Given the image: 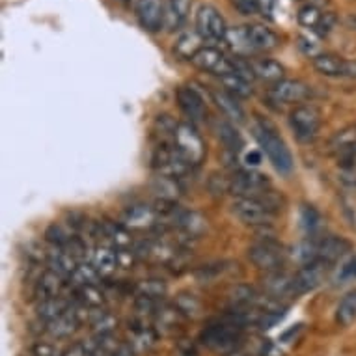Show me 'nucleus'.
Masks as SVG:
<instances>
[{
	"instance_id": "obj_15",
	"label": "nucleus",
	"mask_w": 356,
	"mask_h": 356,
	"mask_svg": "<svg viewBox=\"0 0 356 356\" xmlns=\"http://www.w3.org/2000/svg\"><path fill=\"white\" fill-rule=\"evenodd\" d=\"M270 99L276 103H284V105H291V103H300L309 95V88L302 84L300 81H293V79H282L276 82L275 86L270 88Z\"/></svg>"
},
{
	"instance_id": "obj_42",
	"label": "nucleus",
	"mask_w": 356,
	"mask_h": 356,
	"mask_svg": "<svg viewBox=\"0 0 356 356\" xmlns=\"http://www.w3.org/2000/svg\"><path fill=\"white\" fill-rule=\"evenodd\" d=\"M336 284H349L356 280V256H350L339 263L338 270H336Z\"/></svg>"
},
{
	"instance_id": "obj_40",
	"label": "nucleus",
	"mask_w": 356,
	"mask_h": 356,
	"mask_svg": "<svg viewBox=\"0 0 356 356\" xmlns=\"http://www.w3.org/2000/svg\"><path fill=\"white\" fill-rule=\"evenodd\" d=\"M297 19H298V23L302 24L304 29L316 30L317 24H319V21L323 19V12L316 6V4H306V6H302L300 10H298Z\"/></svg>"
},
{
	"instance_id": "obj_16",
	"label": "nucleus",
	"mask_w": 356,
	"mask_h": 356,
	"mask_svg": "<svg viewBox=\"0 0 356 356\" xmlns=\"http://www.w3.org/2000/svg\"><path fill=\"white\" fill-rule=\"evenodd\" d=\"M177 103H179V108H181L185 114H187L193 122H200L204 120L205 116V101L204 97L200 95V92L193 86H181L177 88Z\"/></svg>"
},
{
	"instance_id": "obj_3",
	"label": "nucleus",
	"mask_w": 356,
	"mask_h": 356,
	"mask_svg": "<svg viewBox=\"0 0 356 356\" xmlns=\"http://www.w3.org/2000/svg\"><path fill=\"white\" fill-rule=\"evenodd\" d=\"M241 332H243V327H239L237 323L226 321L215 323V325H209L202 332V343L205 347H209L213 350H222V353H228V350H235L237 343L241 339Z\"/></svg>"
},
{
	"instance_id": "obj_46",
	"label": "nucleus",
	"mask_w": 356,
	"mask_h": 356,
	"mask_svg": "<svg viewBox=\"0 0 356 356\" xmlns=\"http://www.w3.org/2000/svg\"><path fill=\"white\" fill-rule=\"evenodd\" d=\"M175 306H177V309L181 312L183 316H196L200 309V302L193 295H181V297L177 298Z\"/></svg>"
},
{
	"instance_id": "obj_41",
	"label": "nucleus",
	"mask_w": 356,
	"mask_h": 356,
	"mask_svg": "<svg viewBox=\"0 0 356 356\" xmlns=\"http://www.w3.org/2000/svg\"><path fill=\"white\" fill-rule=\"evenodd\" d=\"M232 302L235 308H254L257 302V293L248 286H237L232 291Z\"/></svg>"
},
{
	"instance_id": "obj_28",
	"label": "nucleus",
	"mask_w": 356,
	"mask_h": 356,
	"mask_svg": "<svg viewBox=\"0 0 356 356\" xmlns=\"http://www.w3.org/2000/svg\"><path fill=\"white\" fill-rule=\"evenodd\" d=\"M71 304L62 297H54V298H47V300H40L38 306H35V314L40 317L41 321L51 323L53 319L60 317L62 314H65L67 309H70Z\"/></svg>"
},
{
	"instance_id": "obj_34",
	"label": "nucleus",
	"mask_w": 356,
	"mask_h": 356,
	"mask_svg": "<svg viewBox=\"0 0 356 356\" xmlns=\"http://www.w3.org/2000/svg\"><path fill=\"white\" fill-rule=\"evenodd\" d=\"M336 321L341 327H350L353 323H356V289L349 291L338 304L336 309Z\"/></svg>"
},
{
	"instance_id": "obj_31",
	"label": "nucleus",
	"mask_w": 356,
	"mask_h": 356,
	"mask_svg": "<svg viewBox=\"0 0 356 356\" xmlns=\"http://www.w3.org/2000/svg\"><path fill=\"white\" fill-rule=\"evenodd\" d=\"M215 129L216 135H218V138H220V142L224 144V147H226L228 152L235 153L243 147V138H241V135L237 133V129H235L232 123L226 122V120H218Z\"/></svg>"
},
{
	"instance_id": "obj_33",
	"label": "nucleus",
	"mask_w": 356,
	"mask_h": 356,
	"mask_svg": "<svg viewBox=\"0 0 356 356\" xmlns=\"http://www.w3.org/2000/svg\"><path fill=\"white\" fill-rule=\"evenodd\" d=\"M220 82L222 86H224V92H228V94H232L234 97H237V99H246V97H250L252 95L250 81H246V79L235 75V73L220 76Z\"/></svg>"
},
{
	"instance_id": "obj_18",
	"label": "nucleus",
	"mask_w": 356,
	"mask_h": 356,
	"mask_svg": "<svg viewBox=\"0 0 356 356\" xmlns=\"http://www.w3.org/2000/svg\"><path fill=\"white\" fill-rule=\"evenodd\" d=\"M82 325V319L79 317V314L73 308V304L70 306V309L62 314L60 317L53 319L51 323H47V332L56 339L70 338L71 334H75L79 330V327Z\"/></svg>"
},
{
	"instance_id": "obj_37",
	"label": "nucleus",
	"mask_w": 356,
	"mask_h": 356,
	"mask_svg": "<svg viewBox=\"0 0 356 356\" xmlns=\"http://www.w3.org/2000/svg\"><path fill=\"white\" fill-rule=\"evenodd\" d=\"M155 332L152 328L146 327V325H140L138 328H135V334H133V341H131V349L135 353H144V350L152 349L153 343H155Z\"/></svg>"
},
{
	"instance_id": "obj_27",
	"label": "nucleus",
	"mask_w": 356,
	"mask_h": 356,
	"mask_svg": "<svg viewBox=\"0 0 356 356\" xmlns=\"http://www.w3.org/2000/svg\"><path fill=\"white\" fill-rule=\"evenodd\" d=\"M213 99H215L216 106L220 108L222 114L228 120H232V122H243L245 120V111H243L237 97L220 90V92H213Z\"/></svg>"
},
{
	"instance_id": "obj_5",
	"label": "nucleus",
	"mask_w": 356,
	"mask_h": 356,
	"mask_svg": "<svg viewBox=\"0 0 356 356\" xmlns=\"http://www.w3.org/2000/svg\"><path fill=\"white\" fill-rule=\"evenodd\" d=\"M289 123L300 142H312L321 127V114L314 105H298L289 114Z\"/></svg>"
},
{
	"instance_id": "obj_23",
	"label": "nucleus",
	"mask_w": 356,
	"mask_h": 356,
	"mask_svg": "<svg viewBox=\"0 0 356 356\" xmlns=\"http://www.w3.org/2000/svg\"><path fill=\"white\" fill-rule=\"evenodd\" d=\"M174 224L181 229L187 237H200V235H204L205 229H207V220H205L200 213H196V211L179 209V213H177L174 218Z\"/></svg>"
},
{
	"instance_id": "obj_29",
	"label": "nucleus",
	"mask_w": 356,
	"mask_h": 356,
	"mask_svg": "<svg viewBox=\"0 0 356 356\" xmlns=\"http://www.w3.org/2000/svg\"><path fill=\"white\" fill-rule=\"evenodd\" d=\"M202 41L204 38L194 30V32H183L174 45V53L179 56V58H188L193 60L194 54L198 53L202 49Z\"/></svg>"
},
{
	"instance_id": "obj_7",
	"label": "nucleus",
	"mask_w": 356,
	"mask_h": 356,
	"mask_svg": "<svg viewBox=\"0 0 356 356\" xmlns=\"http://www.w3.org/2000/svg\"><path fill=\"white\" fill-rule=\"evenodd\" d=\"M248 257L250 261L256 265L259 270L265 273H276L282 269L284 259H286V252L276 241L267 239L259 241L256 245H252L248 248Z\"/></svg>"
},
{
	"instance_id": "obj_19",
	"label": "nucleus",
	"mask_w": 356,
	"mask_h": 356,
	"mask_svg": "<svg viewBox=\"0 0 356 356\" xmlns=\"http://www.w3.org/2000/svg\"><path fill=\"white\" fill-rule=\"evenodd\" d=\"M350 250V245L341 237H325L317 243V259L327 265H334Z\"/></svg>"
},
{
	"instance_id": "obj_25",
	"label": "nucleus",
	"mask_w": 356,
	"mask_h": 356,
	"mask_svg": "<svg viewBox=\"0 0 356 356\" xmlns=\"http://www.w3.org/2000/svg\"><path fill=\"white\" fill-rule=\"evenodd\" d=\"M152 193L157 196V200L177 202V198L181 196L183 188L179 185V179L168 177V175H157L152 181Z\"/></svg>"
},
{
	"instance_id": "obj_38",
	"label": "nucleus",
	"mask_w": 356,
	"mask_h": 356,
	"mask_svg": "<svg viewBox=\"0 0 356 356\" xmlns=\"http://www.w3.org/2000/svg\"><path fill=\"white\" fill-rule=\"evenodd\" d=\"M181 316L183 314L177 309V306H161L157 309V314H155L157 323L164 330H174L181 321Z\"/></svg>"
},
{
	"instance_id": "obj_11",
	"label": "nucleus",
	"mask_w": 356,
	"mask_h": 356,
	"mask_svg": "<svg viewBox=\"0 0 356 356\" xmlns=\"http://www.w3.org/2000/svg\"><path fill=\"white\" fill-rule=\"evenodd\" d=\"M314 67L317 73L325 76H332V79H356V62L355 60H345L338 54L321 53L319 56L314 58Z\"/></svg>"
},
{
	"instance_id": "obj_35",
	"label": "nucleus",
	"mask_w": 356,
	"mask_h": 356,
	"mask_svg": "<svg viewBox=\"0 0 356 356\" xmlns=\"http://www.w3.org/2000/svg\"><path fill=\"white\" fill-rule=\"evenodd\" d=\"M76 300L90 309H95L105 304V295L97 287V284L95 286H81L76 289Z\"/></svg>"
},
{
	"instance_id": "obj_20",
	"label": "nucleus",
	"mask_w": 356,
	"mask_h": 356,
	"mask_svg": "<svg viewBox=\"0 0 356 356\" xmlns=\"http://www.w3.org/2000/svg\"><path fill=\"white\" fill-rule=\"evenodd\" d=\"M64 287V276H60L58 273H54L53 269H49L40 276V280L35 282V298H38V302H40V300H47V298L62 297Z\"/></svg>"
},
{
	"instance_id": "obj_1",
	"label": "nucleus",
	"mask_w": 356,
	"mask_h": 356,
	"mask_svg": "<svg viewBox=\"0 0 356 356\" xmlns=\"http://www.w3.org/2000/svg\"><path fill=\"white\" fill-rule=\"evenodd\" d=\"M256 138L259 142V146L265 152V155L269 157L280 174H289L293 170V157L289 147L286 146V142L282 140L280 135L276 133V129L270 125L269 122H263L259 120L256 127Z\"/></svg>"
},
{
	"instance_id": "obj_13",
	"label": "nucleus",
	"mask_w": 356,
	"mask_h": 356,
	"mask_svg": "<svg viewBox=\"0 0 356 356\" xmlns=\"http://www.w3.org/2000/svg\"><path fill=\"white\" fill-rule=\"evenodd\" d=\"M161 222V215L155 209V205L136 204L131 205L122 215V224L127 229H152Z\"/></svg>"
},
{
	"instance_id": "obj_53",
	"label": "nucleus",
	"mask_w": 356,
	"mask_h": 356,
	"mask_svg": "<svg viewBox=\"0 0 356 356\" xmlns=\"http://www.w3.org/2000/svg\"><path fill=\"white\" fill-rule=\"evenodd\" d=\"M273 6H275V0H259V13L263 17L270 19L273 17Z\"/></svg>"
},
{
	"instance_id": "obj_24",
	"label": "nucleus",
	"mask_w": 356,
	"mask_h": 356,
	"mask_svg": "<svg viewBox=\"0 0 356 356\" xmlns=\"http://www.w3.org/2000/svg\"><path fill=\"white\" fill-rule=\"evenodd\" d=\"M191 12V0H166V19L164 26L170 32L179 30L185 24Z\"/></svg>"
},
{
	"instance_id": "obj_43",
	"label": "nucleus",
	"mask_w": 356,
	"mask_h": 356,
	"mask_svg": "<svg viewBox=\"0 0 356 356\" xmlns=\"http://www.w3.org/2000/svg\"><path fill=\"white\" fill-rule=\"evenodd\" d=\"M300 222H302V228L308 232L309 235L316 234V229L319 228V224H321V215H319V211L316 207H312V205H304L302 209H300Z\"/></svg>"
},
{
	"instance_id": "obj_8",
	"label": "nucleus",
	"mask_w": 356,
	"mask_h": 356,
	"mask_svg": "<svg viewBox=\"0 0 356 356\" xmlns=\"http://www.w3.org/2000/svg\"><path fill=\"white\" fill-rule=\"evenodd\" d=\"M269 185L267 175L252 170H241L229 179V191L237 198H261L263 194L269 193Z\"/></svg>"
},
{
	"instance_id": "obj_2",
	"label": "nucleus",
	"mask_w": 356,
	"mask_h": 356,
	"mask_svg": "<svg viewBox=\"0 0 356 356\" xmlns=\"http://www.w3.org/2000/svg\"><path fill=\"white\" fill-rule=\"evenodd\" d=\"M275 204L267 198H235L232 204L234 215L250 226H265L270 224L275 216Z\"/></svg>"
},
{
	"instance_id": "obj_47",
	"label": "nucleus",
	"mask_w": 356,
	"mask_h": 356,
	"mask_svg": "<svg viewBox=\"0 0 356 356\" xmlns=\"http://www.w3.org/2000/svg\"><path fill=\"white\" fill-rule=\"evenodd\" d=\"M298 47H300V51H302L306 56H309V58H316V56H319V43H316V40H312V38H308V35H300L298 38Z\"/></svg>"
},
{
	"instance_id": "obj_55",
	"label": "nucleus",
	"mask_w": 356,
	"mask_h": 356,
	"mask_svg": "<svg viewBox=\"0 0 356 356\" xmlns=\"http://www.w3.org/2000/svg\"><path fill=\"white\" fill-rule=\"evenodd\" d=\"M122 2H123V4H127V2H129V0H122Z\"/></svg>"
},
{
	"instance_id": "obj_54",
	"label": "nucleus",
	"mask_w": 356,
	"mask_h": 356,
	"mask_svg": "<svg viewBox=\"0 0 356 356\" xmlns=\"http://www.w3.org/2000/svg\"><path fill=\"white\" fill-rule=\"evenodd\" d=\"M246 163L252 164V166H257V164L261 163V155L257 152H250L246 155Z\"/></svg>"
},
{
	"instance_id": "obj_26",
	"label": "nucleus",
	"mask_w": 356,
	"mask_h": 356,
	"mask_svg": "<svg viewBox=\"0 0 356 356\" xmlns=\"http://www.w3.org/2000/svg\"><path fill=\"white\" fill-rule=\"evenodd\" d=\"M79 263L81 261H76L75 257L71 256L67 250H64V248H54L49 254V265H51V269L54 273H58L60 276H64V278H71V276L75 275Z\"/></svg>"
},
{
	"instance_id": "obj_52",
	"label": "nucleus",
	"mask_w": 356,
	"mask_h": 356,
	"mask_svg": "<svg viewBox=\"0 0 356 356\" xmlns=\"http://www.w3.org/2000/svg\"><path fill=\"white\" fill-rule=\"evenodd\" d=\"M62 356H92V350H90L88 343H75L71 345Z\"/></svg>"
},
{
	"instance_id": "obj_32",
	"label": "nucleus",
	"mask_w": 356,
	"mask_h": 356,
	"mask_svg": "<svg viewBox=\"0 0 356 356\" xmlns=\"http://www.w3.org/2000/svg\"><path fill=\"white\" fill-rule=\"evenodd\" d=\"M94 267L99 270V275H112L118 267V254L108 246H95L94 250Z\"/></svg>"
},
{
	"instance_id": "obj_45",
	"label": "nucleus",
	"mask_w": 356,
	"mask_h": 356,
	"mask_svg": "<svg viewBox=\"0 0 356 356\" xmlns=\"http://www.w3.org/2000/svg\"><path fill=\"white\" fill-rule=\"evenodd\" d=\"M45 237H47V241L54 246V248H65V246H67V243L71 241V235L67 234V232H65V229L62 228L60 224H53V226H49Z\"/></svg>"
},
{
	"instance_id": "obj_49",
	"label": "nucleus",
	"mask_w": 356,
	"mask_h": 356,
	"mask_svg": "<svg viewBox=\"0 0 356 356\" xmlns=\"http://www.w3.org/2000/svg\"><path fill=\"white\" fill-rule=\"evenodd\" d=\"M32 356H62V353L56 345L49 341H38L32 347Z\"/></svg>"
},
{
	"instance_id": "obj_14",
	"label": "nucleus",
	"mask_w": 356,
	"mask_h": 356,
	"mask_svg": "<svg viewBox=\"0 0 356 356\" xmlns=\"http://www.w3.org/2000/svg\"><path fill=\"white\" fill-rule=\"evenodd\" d=\"M328 269H330V265L319 261V259L302 265V269L298 270L297 275L293 276V284H295V295L314 291V289H316V287L319 286L323 280H325V276H327Z\"/></svg>"
},
{
	"instance_id": "obj_10",
	"label": "nucleus",
	"mask_w": 356,
	"mask_h": 356,
	"mask_svg": "<svg viewBox=\"0 0 356 356\" xmlns=\"http://www.w3.org/2000/svg\"><path fill=\"white\" fill-rule=\"evenodd\" d=\"M191 62H193L198 70L213 73V75H216L218 79L235 73L232 58H226V56L215 47H202L198 53L194 54V58L191 60Z\"/></svg>"
},
{
	"instance_id": "obj_21",
	"label": "nucleus",
	"mask_w": 356,
	"mask_h": 356,
	"mask_svg": "<svg viewBox=\"0 0 356 356\" xmlns=\"http://www.w3.org/2000/svg\"><path fill=\"white\" fill-rule=\"evenodd\" d=\"M263 287L269 293L273 298H284L295 295V284H293V276H287L282 270L276 273H267L263 278Z\"/></svg>"
},
{
	"instance_id": "obj_6",
	"label": "nucleus",
	"mask_w": 356,
	"mask_h": 356,
	"mask_svg": "<svg viewBox=\"0 0 356 356\" xmlns=\"http://www.w3.org/2000/svg\"><path fill=\"white\" fill-rule=\"evenodd\" d=\"M196 32L205 41H226L229 29L215 6L202 4L196 12Z\"/></svg>"
},
{
	"instance_id": "obj_51",
	"label": "nucleus",
	"mask_w": 356,
	"mask_h": 356,
	"mask_svg": "<svg viewBox=\"0 0 356 356\" xmlns=\"http://www.w3.org/2000/svg\"><path fill=\"white\" fill-rule=\"evenodd\" d=\"M118 254V267H122V269H129L131 265H133V261H135V256L136 252H131L127 248V250H116Z\"/></svg>"
},
{
	"instance_id": "obj_22",
	"label": "nucleus",
	"mask_w": 356,
	"mask_h": 356,
	"mask_svg": "<svg viewBox=\"0 0 356 356\" xmlns=\"http://www.w3.org/2000/svg\"><path fill=\"white\" fill-rule=\"evenodd\" d=\"M101 226V235L105 239L111 241V245L114 246V250H127L133 245V237H131V229L123 226L122 222L112 220H103L99 222Z\"/></svg>"
},
{
	"instance_id": "obj_30",
	"label": "nucleus",
	"mask_w": 356,
	"mask_h": 356,
	"mask_svg": "<svg viewBox=\"0 0 356 356\" xmlns=\"http://www.w3.org/2000/svg\"><path fill=\"white\" fill-rule=\"evenodd\" d=\"M252 67H254V73H256V79H261L265 82H280L284 79V67L282 64H278L276 60L261 58L254 60L252 62Z\"/></svg>"
},
{
	"instance_id": "obj_48",
	"label": "nucleus",
	"mask_w": 356,
	"mask_h": 356,
	"mask_svg": "<svg viewBox=\"0 0 356 356\" xmlns=\"http://www.w3.org/2000/svg\"><path fill=\"white\" fill-rule=\"evenodd\" d=\"M234 2L235 10L241 15H254L259 13V0H232Z\"/></svg>"
},
{
	"instance_id": "obj_4",
	"label": "nucleus",
	"mask_w": 356,
	"mask_h": 356,
	"mask_svg": "<svg viewBox=\"0 0 356 356\" xmlns=\"http://www.w3.org/2000/svg\"><path fill=\"white\" fill-rule=\"evenodd\" d=\"M172 146L181 153L188 164H200L205 157V146L202 136L191 123H179L175 129Z\"/></svg>"
},
{
	"instance_id": "obj_44",
	"label": "nucleus",
	"mask_w": 356,
	"mask_h": 356,
	"mask_svg": "<svg viewBox=\"0 0 356 356\" xmlns=\"http://www.w3.org/2000/svg\"><path fill=\"white\" fill-rule=\"evenodd\" d=\"M166 293V286L164 282L161 280H146L142 282L138 286V297H146L153 298V300H159Z\"/></svg>"
},
{
	"instance_id": "obj_17",
	"label": "nucleus",
	"mask_w": 356,
	"mask_h": 356,
	"mask_svg": "<svg viewBox=\"0 0 356 356\" xmlns=\"http://www.w3.org/2000/svg\"><path fill=\"white\" fill-rule=\"evenodd\" d=\"M246 40H248L250 51H273L280 43V38L276 35V32L267 29L265 24L246 26Z\"/></svg>"
},
{
	"instance_id": "obj_9",
	"label": "nucleus",
	"mask_w": 356,
	"mask_h": 356,
	"mask_svg": "<svg viewBox=\"0 0 356 356\" xmlns=\"http://www.w3.org/2000/svg\"><path fill=\"white\" fill-rule=\"evenodd\" d=\"M153 168L157 170L159 175H168L179 179L188 172L191 164L183 159V155L175 149L172 144H163L153 153Z\"/></svg>"
},
{
	"instance_id": "obj_36",
	"label": "nucleus",
	"mask_w": 356,
	"mask_h": 356,
	"mask_svg": "<svg viewBox=\"0 0 356 356\" xmlns=\"http://www.w3.org/2000/svg\"><path fill=\"white\" fill-rule=\"evenodd\" d=\"M118 327V317L111 312H97L94 317H92V330H94V336H105V334H114Z\"/></svg>"
},
{
	"instance_id": "obj_50",
	"label": "nucleus",
	"mask_w": 356,
	"mask_h": 356,
	"mask_svg": "<svg viewBox=\"0 0 356 356\" xmlns=\"http://www.w3.org/2000/svg\"><path fill=\"white\" fill-rule=\"evenodd\" d=\"M334 23H336V17H334L332 13H323V19L319 21V24H317V29L314 30L317 35H327L330 34V30H332Z\"/></svg>"
},
{
	"instance_id": "obj_12",
	"label": "nucleus",
	"mask_w": 356,
	"mask_h": 356,
	"mask_svg": "<svg viewBox=\"0 0 356 356\" xmlns=\"http://www.w3.org/2000/svg\"><path fill=\"white\" fill-rule=\"evenodd\" d=\"M136 19L147 32H159L166 19V0H138L136 2Z\"/></svg>"
},
{
	"instance_id": "obj_39",
	"label": "nucleus",
	"mask_w": 356,
	"mask_h": 356,
	"mask_svg": "<svg viewBox=\"0 0 356 356\" xmlns=\"http://www.w3.org/2000/svg\"><path fill=\"white\" fill-rule=\"evenodd\" d=\"M79 287L81 286H95L99 280V270L95 269L94 265H88V263H79L75 275L71 276Z\"/></svg>"
}]
</instances>
